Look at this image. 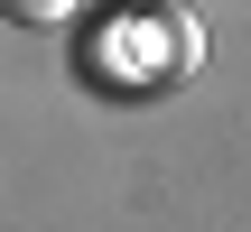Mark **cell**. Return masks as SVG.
Listing matches in <instances>:
<instances>
[{
    "label": "cell",
    "mask_w": 251,
    "mask_h": 232,
    "mask_svg": "<svg viewBox=\"0 0 251 232\" xmlns=\"http://www.w3.org/2000/svg\"><path fill=\"white\" fill-rule=\"evenodd\" d=\"M196 56H205L196 19L186 9H158V0H130V9H112L84 37V74L112 84V93H168L177 74H196Z\"/></svg>",
    "instance_id": "6da1fadb"
},
{
    "label": "cell",
    "mask_w": 251,
    "mask_h": 232,
    "mask_svg": "<svg viewBox=\"0 0 251 232\" xmlns=\"http://www.w3.org/2000/svg\"><path fill=\"white\" fill-rule=\"evenodd\" d=\"M65 9H84V0H0V19H19V28H47V19H65Z\"/></svg>",
    "instance_id": "7a4b0ae2"
}]
</instances>
